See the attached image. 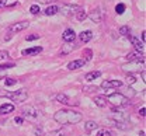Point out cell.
<instances>
[{"label": "cell", "instance_id": "obj_1", "mask_svg": "<svg viewBox=\"0 0 146 136\" xmlns=\"http://www.w3.org/2000/svg\"><path fill=\"white\" fill-rule=\"evenodd\" d=\"M54 118L60 125H65V123H73L74 125V123L82 121V114L76 112V111H69V110H60L55 114Z\"/></svg>", "mask_w": 146, "mask_h": 136}, {"label": "cell", "instance_id": "obj_2", "mask_svg": "<svg viewBox=\"0 0 146 136\" xmlns=\"http://www.w3.org/2000/svg\"><path fill=\"white\" fill-rule=\"evenodd\" d=\"M106 100H107L108 102H111V104H114L115 107H118V108L129 105V100H128L124 94H121V93H112V94H110Z\"/></svg>", "mask_w": 146, "mask_h": 136}, {"label": "cell", "instance_id": "obj_3", "mask_svg": "<svg viewBox=\"0 0 146 136\" xmlns=\"http://www.w3.org/2000/svg\"><path fill=\"white\" fill-rule=\"evenodd\" d=\"M0 97H7L11 98L13 101H17V102H23L28 98V94H27V90L25 88H21V90H17V91H11V93H3L0 91Z\"/></svg>", "mask_w": 146, "mask_h": 136}, {"label": "cell", "instance_id": "obj_4", "mask_svg": "<svg viewBox=\"0 0 146 136\" xmlns=\"http://www.w3.org/2000/svg\"><path fill=\"white\" fill-rule=\"evenodd\" d=\"M58 10H60V13H62L63 16L70 17L73 14H76L79 10H82V9H80L79 6H76V4H62V7L58 9Z\"/></svg>", "mask_w": 146, "mask_h": 136}, {"label": "cell", "instance_id": "obj_5", "mask_svg": "<svg viewBox=\"0 0 146 136\" xmlns=\"http://www.w3.org/2000/svg\"><path fill=\"white\" fill-rule=\"evenodd\" d=\"M111 112H112L111 117L114 118V121H117V122H128V119H129V115H128L127 112L125 111H121L117 107H114Z\"/></svg>", "mask_w": 146, "mask_h": 136}, {"label": "cell", "instance_id": "obj_6", "mask_svg": "<svg viewBox=\"0 0 146 136\" xmlns=\"http://www.w3.org/2000/svg\"><path fill=\"white\" fill-rule=\"evenodd\" d=\"M21 112H23L24 117H27V118H36L38 114H39L34 105H24L21 108Z\"/></svg>", "mask_w": 146, "mask_h": 136}, {"label": "cell", "instance_id": "obj_7", "mask_svg": "<svg viewBox=\"0 0 146 136\" xmlns=\"http://www.w3.org/2000/svg\"><path fill=\"white\" fill-rule=\"evenodd\" d=\"M89 17L93 22H96V24H98V22H101L103 21V17H104V14L101 13V10L100 9H96V10H91L90 13H89Z\"/></svg>", "mask_w": 146, "mask_h": 136}, {"label": "cell", "instance_id": "obj_8", "mask_svg": "<svg viewBox=\"0 0 146 136\" xmlns=\"http://www.w3.org/2000/svg\"><path fill=\"white\" fill-rule=\"evenodd\" d=\"M122 86V81L121 80H104L103 83H101V87L103 88H118V87H121Z\"/></svg>", "mask_w": 146, "mask_h": 136}, {"label": "cell", "instance_id": "obj_9", "mask_svg": "<svg viewBox=\"0 0 146 136\" xmlns=\"http://www.w3.org/2000/svg\"><path fill=\"white\" fill-rule=\"evenodd\" d=\"M28 27H30V22L28 21H21V22H17V24H13L9 28V31L10 32H20V31H24Z\"/></svg>", "mask_w": 146, "mask_h": 136}, {"label": "cell", "instance_id": "obj_10", "mask_svg": "<svg viewBox=\"0 0 146 136\" xmlns=\"http://www.w3.org/2000/svg\"><path fill=\"white\" fill-rule=\"evenodd\" d=\"M127 37H128V39L131 41L132 46H135V49H136V51H141V52H142V51L145 49V45H143L139 39L136 38V37H133V35H127Z\"/></svg>", "mask_w": 146, "mask_h": 136}, {"label": "cell", "instance_id": "obj_11", "mask_svg": "<svg viewBox=\"0 0 146 136\" xmlns=\"http://www.w3.org/2000/svg\"><path fill=\"white\" fill-rule=\"evenodd\" d=\"M127 59L129 60V62H142V60H145V59H143V55H142L139 51H135V52L128 53Z\"/></svg>", "mask_w": 146, "mask_h": 136}, {"label": "cell", "instance_id": "obj_12", "mask_svg": "<svg viewBox=\"0 0 146 136\" xmlns=\"http://www.w3.org/2000/svg\"><path fill=\"white\" fill-rule=\"evenodd\" d=\"M84 63H86V60H84V59L73 60V62H70V63L68 65V69H69V70H77V69H80L82 66H84Z\"/></svg>", "mask_w": 146, "mask_h": 136}, {"label": "cell", "instance_id": "obj_13", "mask_svg": "<svg viewBox=\"0 0 146 136\" xmlns=\"http://www.w3.org/2000/svg\"><path fill=\"white\" fill-rule=\"evenodd\" d=\"M62 38H63V41L65 42H73L74 41V38H76V32L73 31V30H66L65 32H63V35H62Z\"/></svg>", "mask_w": 146, "mask_h": 136}, {"label": "cell", "instance_id": "obj_14", "mask_svg": "<svg viewBox=\"0 0 146 136\" xmlns=\"http://www.w3.org/2000/svg\"><path fill=\"white\" fill-rule=\"evenodd\" d=\"M14 111V105L13 104H4L0 107V115H6V114H10Z\"/></svg>", "mask_w": 146, "mask_h": 136}, {"label": "cell", "instance_id": "obj_15", "mask_svg": "<svg viewBox=\"0 0 146 136\" xmlns=\"http://www.w3.org/2000/svg\"><path fill=\"white\" fill-rule=\"evenodd\" d=\"M42 52V46H34V48H28L23 51V55H36Z\"/></svg>", "mask_w": 146, "mask_h": 136}, {"label": "cell", "instance_id": "obj_16", "mask_svg": "<svg viewBox=\"0 0 146 136\" xmlns=\"http://www.w3.org/2000/svg\"><path fill=\"white\" fill-rule=\"evenodd\" d=\"M94 102H96V105L97 107H100V108H106L107 107V100L106 97H101V96H97V97H94Z\"/></svg>", "mask_w": 146, "mask_h": 136}, {"label": "cell", "instance_id": "obj_17", "mask_svg": "<svg viewBox=\"0 0 146 136\" xmlns=\"http://www.w3.org/2000/svg\"><path fill=\"white\" fill-rule=\"evenodd\" d=\"M56 101H58V102H60V104H70L69 97H68L66 94H63V93H59V94H56Z\"/></svg>", "mask_w": 146, "mask_h": 136}, {"label": "cell", "instance_id": "obj_18", "mask_svg": "<svg viewBox=\"0 0 146 136\" xmlns=\"http://www.w3.org/2000/svg\"><path fill=\"white\" fill-rule=\"evenodd\" d=\"M100 76H101V72L94 70V72H90V73L86 75V80H87V81H93V80H96V79L100 77Z\"/></svg>", "mask_w": 146, "mask_h": 136}, {"label": "cell", "instance_id": "obj_19", "mask_svg": "<svg viewBox=\"0 0 146 136\" xmlns=\"http://www.w3.org/2000/svg\"><path fill=\"white\" fill-rule=\"evenodd\" d=\"M97 123L94 122V121H87L86 122V125H84V129H86V132H93L94 129H97Z\"/></svg>", "mask_w": 146, "mask_h": 136}, {"label": "cell", "instance_id": "obj_20", "mask_svg": "<svg viewBox=\"0 0 146 136\" xmlns=\"http://www.w3.org/2000/svg\"><path fill=\"white\" fill-rule=\"evenodd\" d=\"M73 49H74V46H73L70 42H66L63 46H62V55H68V53H70Z\"/></svg>", "mask_w": 146, "mask_h": 136}, {"label": "cell", "instance_id": "obj_21", "mask_svg": "<svg viewBox=\"0 0 146 136\" xmlns=\"http://www.w3.org/2000/svg\"><path fill=\"white\" fill-rule=\"evenodd\" d=\"M91 38H93V32H91V31H83V32L80 34V39H82L83 42H89Z\"/></svg>", "mask_w": 146, "mask_h": 136}, {"label": "cell", "instance_id": "obj_22", "mask_svg": "<svg viewBox=\"0 0 146 136\" xmlns=\"http://www.w3.org/2000/svg\"><path fill=\"white\" fill-rule=\"evenodd\" d=\"M58 9H59V7H56V6H49V7L45 10V14H46V16H54V14H56V13L59 11Z\"/></svg>", "mask_w": 146, "mask_h": 136}, {"label": "cell", "instance_id": "obj_23", "mask_svg": "<svg viewBox=\"0 0 146 136\" xmlns=\"http://www.w3.org/2000/svg\"><path fill=\"white\" fill-rule=\"evenodd\" d=\"M76 18L79 20V21H84V20L87 18V13H86L84 10H79V11L76 13Z\"/></svg>", "mask_w": 146, "mask_h": 136}, {"label": "cell", "instance_id": "obj_24", "mask_svg": "<svg viewBox=\"0 0 146 136\" xmlns=\"http://www.w3.org/2000/svg\"><path fill=\"white\" fill-rule=\"evenodd\" d=\"M129 32H131V28H129L128 25H122V27L119 28V34H121V35H129Z\"/></svg>", "mask_w": 146, "mask_h": 136}, {"label": "cell", "instance_id": "obj_25", "mask_svg": "<svg viewBox=\"0 0 146 136\" xmlns=\"http://www.w3.org/2000/svg\"><path fill=\"white\" fill-rule=\"evenodd\" d=\"M115 11H117L118 14H122V13L125 11V4H122V3L117 4V7H115Z\"/></svg>", "mask_w": 146, "mask_h": 136}, {"label": "cell", "instance_id": "obj_26", "mask_svg": "<svg viewBox=\"0 0 146 136\" xmlns=\"http://www.w3.org/2000/svg\"><path fill=\"white\" fill-rule=\"evenodd\" d=\"M30 11H31L33 14H38V13H39V6H36V4H33V6L30 7Z\"/></svg>", "mask_w": 146, "mask_h": 136}, {"label": "cell", "instance_id": "obj_27", "mask_svg": "<svg viewBox=\"0 0 146 136\" xmlns=\"http://www.w3.org/2000/svg\"><path fill=\"white\" fill-rule=\"evenodd\" d=\"M97 136H111V132L107 129H101V131H98Z\"/></svg>", "mask_w": 146, "mask_h": 136}, {"label": "cell", "instance_id": "obj_28", "mask_svg": "<svg viewBox=\"0 0 146 136\" xmlns=\"http://www.w3.org/2000/svg\"><path fill=\"white\" fill-rule=\"evenodd\" d=\"M4 83H6V86H13V84H16L17 83V80H14V79H6L4 80Z\"/></svg>", "mask_w": 146, "mask_h": 136}, {"label": "cell", "instance_id": "obj_29", "mask_svg": "<svg viewBox=\"0 0 146 136\" xmlns=\"http://www.w3.org/2000/svg\"><path fill=\"white\" fill-rule=\"evenodd\" d=\"M41 37V35H38V34H33V35H28V37H25V41H35Z\"/></svg>", "mask_w": 146, "mask_h": 136}, {"label": "cell", "instance_id": "obj_30", "mask_svg": "<svg viewBox=\"0 0 146 136\" xmlns=\"http://www.w3.org/2000/svg\"><path fill=\"white\" fill-rule=\"evenodd\" d=\"M7 58H9V52L7 51H0V60L7 59Z\"/></svg>", "mask_w": 146, "mask_h": 136}, {"label": "cell", "instance_id": "obj_31", "mask_svg": "<svg viewBox=\"0 0 146 136\" xmlns=\"http://www.w3.org/2000/svg\"><path fill=\"white\" fill-rule=\"evenodd\" d=\"M135 81H136V79L133 77V76H131V75H129V76H127V83H128V84H133Z\"/></svg>", "mask_w": 146, "mask_h": 136}, {"label": "cell", "instance_id": "obj_32", "mask_svg": "<svg viewBox=\"0 0 146 136\" xmlns=\"http://www.w3.org/2000/svg\"><path fill=\"white\" fill-rule=\"evenodd\" d=\"M14 66V63H9V65H1L0 66V70H3V69H9V67H13Z\"/></svg>", "mask_w": 146, "mask_h": 136}, {"label": "cell", "instance_id": "obj_33", "mask_svg": "<svg viewBox=\"0 0 146 136\" xmlns=\"http://www.w3.org/2000/svg\"><path fill=\"white\" fill-rule=\"evenodd\" d=\"M14 122H16L17 125H21V123H23V118H21V117H16Z\"/></svg>", "mask_w": 146, "mask_h": 136}, {"label": "cell", "instance_id": "obj_34", "mask_svg": "<svg viewBox=\"0 0 146 136\" xmlns=\"http://www.w3.org/2000/svg\"><path fill=\"white\" fill-rule=\"evenodd\" d=\"M84 91H97V87H84Z\"/></svg>", "mask_w": 146, "mask_h": 136}, {"label": "cell", "instance_id": "obj_35", "mask_svg": "<svg viewBox=\"0 0 146 136\" xmlns=\"http://www.w3.org/2000/svg\"><path fill=\"white\" fill-rule=\"evenodd\" d=\"M146 110H145V107H142V108H141V110H139V115H141V117H145L146 114Z\"/></svg>", "mask_w": 146, "mask_h": 136}, {"label": "cell", "instance_id": "obj_36", "mask_svg": "<svg viewBox=\"0 0 146 136\" xmlns=\"http://www.w3.org/2000/svg\"><path fill=\"white\" fill-rule=\"evenodd\" d=\"M35 133L38 136H44V132H42V129H39V128H36L35 129Z\"/></svg>", "mask_w": 146, "mask_h": 136}, {"label": "cell", "instance_id": "obj_37", "mask_svg": "<svg viewBox=\"0 0 146 136\" xmlns=\"http://www.w3.org/2000/svg\"><path fill=\"white\" fill-rule=\"evenodd\" d=\"M6 4H7V0H0V9H1V7H4Z\"/></svg>", "mask_w": 146, "mask_h": 136}, {"label": "cell", "instance_id": "obj_38", "mask_svg": "<svg viewBox=\"0 0 146 136\" xmlns=\"http://www.w3.org/2000/svg\"><path fill=\"white\" fill-rule=\"evenodd\" d=\"M141 38H142V44L145 42V39H146V32L145 31H142V35H141Z\"/></svg>", "mask_w": 146, "mask_h": 136}, {"label": "cell", "instance_id": "obj_39", "mask_svg": "<svg viewBox=\"0 0 146 136\" xmlns=\"http://www.w3.org/2000/svg\"><path fill=\"white\" fill-rule=\"evenodd\" d=\"M141 76H142V80L145 81V80H146V72H145V70H142V73H141Z\"/></svg>", "mask_w": 146, "mask_h": 136}, {"label": "cell", "instance_id": "obj_40", "mask_svg": "<svg viewBox=\"0 0 146 136\" xmlns=\"http://www.w3.org/2000/svg\"><path fill=\"white\" fill-rule=\"evenodd\" d=\"M35 1H38V3H49L51 0H35Z\"/></svg>", "mask_w": 146, "mask_h": 136}, {"label": "cell", "instance_id": "obj_41", "mask_svg": "<svg viewBox=\"0 0 146 136\" xmlns=\"http://www.w3.org/2000/svg\"><path fill=\"white\" fill-rule=\"evenodd\" d=\"M139 136H145V132H143V131H142V132H141V133H139Z\"/></svg>", "mask_w": 146, "mask_h": 136}]
</instances>
